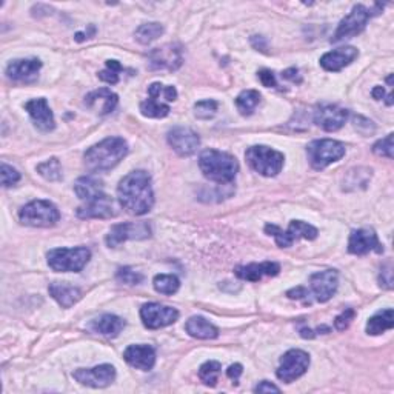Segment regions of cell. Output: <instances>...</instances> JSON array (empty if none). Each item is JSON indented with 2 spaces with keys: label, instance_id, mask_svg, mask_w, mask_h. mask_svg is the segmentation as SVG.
<instances>
[{
  "label": "cell",
  "instance_id": "6da1fadb",
  "mask_svg": "<svg viewBox=\"0 0 394 394\" xmlns=\"http://www.w3.org/2000/svg\"><path fill=\"white\" fill-rule=\"evenodd\" d=\"M117 199L122 208L134 216L150 213L154 205V192L148 172L137 170L123 177L117 186Z\"/></svg>",
  "mask_w": 394,
  "mask_h": 394
},
{
  "label": "cell",
  "instance_id": "7a4b0ae2",
  "mask_svg": "<svg viewBox=\"0 0 394 394\" xmlns=\"http://www.w3.org/2000/svg\"><path fill=\"white\" fill-rule=\"evenodd\" d=\"M127 154L128 143L122 137H107L87 150L84 159L89 171L102 172L113 170Z\"/></svg>",
  "mask_w": 394,
  "mask_h": 394
},
{
  "label": "cell",
  "instance_id": "3957f363",
  "mask_svg": "<svg viewBox=\"0 0 394 394\" xmlns=\"http://www.w3.org/2000/svg\"><path fill=\"white\" fill-rule=\"evenodd\" d=\"M199 167L206 179L217 183L233 182L239 171L236 157L217 150H205L199 157Z\"/></svg>",
  "mask_w": 394,
  "mask_h": 394
},
{
  "label": "cell",
  "instance_id": "277c9868",
  "mask_svg": "<svg viewBox=\"0 0 394 394\" xmlns=\"http://www.w3.org/2000/svg\"><path fill=\"white\" fill-rule=\"evenodd\" d=\"M48 265L57 273H79L91 259V251L85 247L56 248L46 254Z\"/></svg>",
  "mask_w": 394,
  "mask_h": 394
},
{
  "label": "cell",
  "instance_id": "5b68a950",
  "mask_svg": "<svg viewBox=\"0 0 394 394\" xmlns=\"http://www.w3.org/2000/svg\"><path fill=\"white\" fill-rule=\"evenodd\" d=\"M245 159L256 172L265 177L278 176L283 168V161H285L280 151L265 147V145H254L248 148Z\"/></svg>",
  "mask_w": 394,
  "mask_h": 394
},
{
  "label": "cell",
  "instance_id": "8992f818",
  "mask_svg": "<svg viewBox=\"0 0 394 394\" xmlns=\"http://www.w3.org/2000/svg\"><path fill=\"white\" fill-rule=\"evenodd\" d=\"M19 219L24 225L34 228H48L59 222L60 213L50 200H33L19 211Z\"/></svg>",
  "mask_w": 394,
  "mask_h": 394
},
{
  "label": "cell",
  "instance_id": "52a82bcc",
  "mask_svg": "<svg viewBox=\"0 0 394 394\" xmlns=\"http://www.w3.org/2000/svg\"><path fill=\"white\" fill-rule=\"evenodd\" d=\"M307 156L314 170H325L345 156V145L333 139L313 141L307 147Z\"/></svg>",
  "mask_w": 394,
  "mask_h": 394
},
{
  "label": "cell",
  "instance_id": "ba28073f",
  "mask_svg": "<svg viewBox=\"0 0 394 394\" xmlns=\"http://www.w3.org/2000/svg\"><path fill=\"white\" fill-rule=\"evenodd\" d=\"M310 366V355L302 350H289L280 359L276 375L285 384H292L307 373Z\"/></svg>",
  "mask_w": 394,
  "mask_h": 394
},
{
  "label": "cell",
  "instance_id": "9c48e42d",
  "mask_svg": "<svg viewBox=\"0 0 394 394\" xmlns=\"http://www.w3.org/2000/svg\"><path fill=\"white\" fill-rule=\"evenodd\" d=\"M371 16L373 12L368 8H365L364 5H356L355 8L351 10L350 15L347 17H343L342 22L339 24L331 42L337 44L342 42L345 39H351L357 36V34H361L365 30V26L368 24Z\"/></svg>",
  "mask_w": 394,
  "mask_h": 394
},
{
  "label": "cell",
  "instance_id": "30bf717a",
  "mask_svg": "<svg viewBox=\"0 0 394 394\" xmlns=\"http://www.w3.org/2000/svg\"><path fill=\"white\" fill-rule=\"evenodd\" d=\"M141 317L148 330H159L174 323L179 319V311L176 308L161 305V303L150 302L142 307Z\"/></svg>",
  "mask_w": 394,
  "mask_h": 394
},
{
  "label": "cell",
  "instance_id": "8fae6325",
  "mask_svg": "<svg viewBox=\"0 0 394 394\" xmlns=\"http://www.w3.org/2000/svg\"><path fill=\"white\" fill-rule=\"evenodd\" d=\"M73 377L79 384L91 388H105L111 385L116 379V368L113 365L103 364L94 368H79L73 373Z\"/></svg>",
  "mask_w": 394,
  "mask_h": 394
},
{
  "label": "cell",
  "instance_id": "7c38bea8",
  "mask_svg": "<svg viewBox=\"0 0 394 394\" xmlns=\"http://www.w3.org/2000/svg\"><path fill=\"white\" fill-rule=\"evenodd\" d=\"M168 143L179 156H192L200 147V137L191 128L174 127L168 131Z\"/></svg>",
  "mask_w": 394,
  "mask_h": 394
},
{
  "label": "cell",
  "instance_id": "4fadbf2b",
  "mask_svg": "<svg viewBox=\"0 0 394 394\" xmlns=\"http://www.w3.org/2000/svg\"><path fill=\"white\" fill-rule=\"evenodd\" d=\"M150 225L147 222H127L114 225L107 236V245L109 248L119 247L128 239H147L150 238Z\"/></svg>",
  "mask_w": 394,
  "mask_h": 394
},
{
  "label": "cell",
  "instance_id": "5bb4252c",
  "mask_svg": "<svg viewBox=\"0 0 394 394\" xmlns=\"http://www.w3.org/2000/svg\"><path fill=\"white\" fill-rule=\"evenodd\" d=\"M148 65L151 70L174 71L182 65V50L177 45H165L150 53Z\"/></svg>",
  "mask_w": 394,
  "mask_h": 394
},
{
  "label": "cell",
  "instance_id": "9a60e30c",
  "mask_svg": "<svg viewBox=\"0 0 394 394\" xmlns=\"http://www.w3.org/2000/svg\"><path fill=\"white\" fill-rule=\"evenodd\" d=\"M310 285L317 302H328L337 292V271L336 269H325V271L314 273L310 278Z\"/></svg>",
  "mask_w": 394,
  "mask_h": 394
},
{
  "label": "cell",
  "instance_id": "2e32d148",
  "mask_svg": "<svg viewBox=\"0 0 394 394\" xmlns=\"http://www.w3.org/2000/svg\"><path fill=\"white\" fill-rule=\"evenodd\" d=\"M348 119V109L337 105H321L314 111V123L323 131L334 133L341 129Z\"/></svg>",
  "mask_w": 394,
  "mask_h": 394
},
{
  "label": "cell",
  "instance_id": "e0dca14e",
  "mask_svg": "<svg viewBox=\"0 0 394 394\" xmlns=\"http://www.w3.org/2000/svg\"><path fill=\"white\" fill-rule=\"evenodd\" d=\"M78 216L80 219H111L117 216L116 204L111 197L103 192L79 206Z\"/></svg>",
  "mask_w": 394,
  "mask_h": 394
},
{
  "label": "cell",
  "instance_id": "ac0fdd59",
  "mask_svg": "<svg viewBox=\"0 0 394 394\" xmlns=\"http://www.w3.org/2000/svg\"><path fill=\"white\" fill-rule=\"evenodd\" d=\"M348 251L356 256L368 254L370 251L384 253V247L379 242L377 234L370 228H361L351 233L348 240Z\"/></svg>",
  "mask_w": 394,
  "mask_h": 394
},
{
  "label": "cell",
  "instance_id": "d6986e66",
  "mask_svg": "<svg viewBox=\"0 0 394 394\" xmlns=\"http://www.w3.org/2000/svg\"><path fill=\"white\" fill-rule=\"evenodd\" d=\"M25 109L28 111L37 129L44 131V133H50V131H53L54 127H56L54 114L45 98H39V99H33L30 102H26Z\"/></svg>",
  "mask_w": 394,
  "mask_h": 394
},
{
  "label": "cell",
  "instance_id": "ffe728a7",
  "mask_svg": "<svg viewBox=\"0 0 394 394\" xmlns=\"http://www.w3.org/2000/svg\"><path fill=\"white\" fill-rule=\"evenodd\" d=\"M117 102H119V98L117 94L113 93L111 89L108 88H99L96 91H91L89 94H87L85 98V105L87 108L91 109L96 114L99 116H105L114 111V108L117 107Z\"/></svg>",
  "mask_w": 394,
  "mask_h": 394
},
{
  "label": "cell",
  "instance_id": "44dd1931",
  "mask_svg": "<svg viewBox=\"0 0 394 394\" xmlns=\"http://www.w3.org/2000/svg\"><path fill=\"white\" fill-rule=\"evenodd\" d=\"M359 56L357 48L355 46H342L337 50L323 54L321 57V66L327 71H341L342 68L348 66L351 62H355Z\"/></svg>",
  "mask_w": 394,
  "mask_h": 394
},
{
  "label": "cell",
  "instance_id": "7402d4cb",
  "mask_svg": "<svg viewBox=\"0 0 394 394\" xmlns=\"http://www.w3.org/2000/svg\"><path fill=\"white\" fill-rule=\"evenodd\" d=\"M42 68V62L39 59H17L12 60L6 66L8 78L16 82H33Z\"/></svg>",
  "mask_w": 394,
  "mask_h": 394
},
{
  "label": "cell",
  "instance_id": "603a6c76",
  "mask_svg": "<svg viewBox=\"0 0 394 394\" xmlns=\"http://www.w3.org/2000/svg\"><path fill=\"white\" fill-rule=\"evenodd\" d=\"M123 359L134 368L148 371L156 364V351L150 345H129L123 352Z\"/></svg>",
  "mask_w": 394,
  "mask_h": 394
},
{
  "label": "cell",
  "instance_id": "cb8c5ba5",
  "mask_svg": "<svg viewBox=\"0 0 394 394\" xmlns=\"http://www.w3.org/2000/svg\"><path fill=\"white\" fill-rule=\"evenodd\" d=\"M51 297L56 301L62 308H70L75 305L82 299V292L74 285L66 282H53L48 287Z\"/></svg>",
  "mask_w": 394,
  "mask_h": 394
},
{
  "label": "cell",
  "instance_id": "d4e9b609",
  "mask_svg": "<svg viewBox=\"0 0 394 394\" xmlns=\"http://www.w3.org/2000/svg\"><path fill=\"white\" fill-rule=\"evenodd\" d=\"M280 271V265L276 262H262V264H250L236 268V276L242 280L258 282L264 276H278Z\"/></svg>",
  "mask_w": 394,
  "mask_h": 394
},
{
  "label": "cell",
  "instance_id": "484cf974",
  "mask_svg": "<svg viewBox=\"0 0 394 394\" xmlns=\"http://www.w3.org/2000/svg\"><path fill=\"white\" fill-rule=\"evenodd\" d=\"M185 330L191 337L202 339V341H211V339H216L219 336V328L214 327L210 321H206L202 316L190 317L185 325Z\"/></svg>",
  "mask_w": 394,
  "mask_h": 394
},
{
  "label": "cell",
  "instance_id": "4316f807",
  "mask_svg": "<svg viewBox=\"0 0 394 394\" xmlns=\"http://www.w3.org/2000/svg\"><path fill=\"white\" fill-rule=\"evenodd\" d=\"M91 327L96 333H99L102 336L116 337L120 334V331L123 328H125V321L114 314H103L102 317H99V319H96L93 322Z\"/></svg>",
  "mask_w": 394,
  "mask_h": 394
},
{
  "label": "cell",
  "instance_id": "83f0119b",
  "mask_svg": "<svg viewBox=\"0 0 394 394\" xmlns=\"http://www.w3.org/2000/svg\"><path fill=\"white\" fill-rule=\"evenodd\" d=\"M394 327L393 319V310L386 308L384 311H379L373 317H370L366 322V333L371 336H379L385 333L386 330H391Z\"/></svg>",
  "mask_w": 394,
  "mask_h": 394
},
{
  "label": "cell",
  "instance_id": "f1b7e54d",
  "mask_svg": "<svg viewBox=\"0 0 394 394\" xmlns=\"http://www.w3.org/2000/svg\"><path fill=\"white\" fill-rule=\"evenodd\" d=\"M74 191L80 200H84V202H88V200L103 195L102 182L96 181L93 177H80L74 185Z\"/></svg>",
  "mask_w": 394,
  "mask_h": 394
},
{
  "label": "cell",
  "instance_id": "f546056e",
  "mask_svg": "<svg viewBox=\"0 0 394 394\" xmlns=\"http://www.w3.org/2000/svg\"><path fill=\"white\" fill-rule=\"evenodd\" d=\"M260 93L256 89H245L236 98V107L242 116H250L259 105Z\"/></svg>",
  "mask_w": 394,
  "mask_h": 394
},
{
  "label": "cell",
  "instance_id": "4dcf8cb0",
  "mask_svg": "<svg viewBox=\"0 0 394 394\" xmlns=\"http://www.w3.org/2000/svg\"><path fill=\"white\" fill-rule=\"evenodd\" d=\"M288 236L293 242L297 239H307V240H314L317 238V228L313 225H310L307 222H302V220H292L288 226Z\"/></svg>",
  "mask_w": 394,
  "mask_h": 394
},
{
  "label": "cell",
  "instance_id": "1f68e13d",
  "mask_svg": "<svg viewBox=\"0 0 394 394\" xmlns=\"http://www.w3.org/2000/svg\"><path fill=\"white\" fill-rule=\"evenodd\" d=\"M163 34V26L157 22H151V24H143L141 25L139 28L136 30L134 37L139 44L142 45H148L151 42H154L159 37Z\"/></svg>",
  "mask_w": 394,
  "mask_h": 394
},
{
  "label": "cell",
  "instance_id": "d6a6232c",
  "mask_svg": "<svg viewBox=\"0 0 394 394\" xmlns=\"http://www.w3.org/2000/svg\"><path fill=\"white\" fill-rule=\"evenodd\" d=\"M141 113L145 117H151V119H162V117H167L170 114V107L159 99L150 98L141 103Z\"/></svg>",
  "mask_w": 394,
  "mask_h": 394
},
{
  "label": "cell",
  "instance_id": "836d02e7",
  "mask_svg": "<svg viewBox=\"0 0 394 394\" xmlns=\"http://www.w3.org/2000/svg\"><path fill=\"white\" fill-rule=\"evenodd\" d=\"M153 285L157 293L171 296L177 293L179 287H181V282L172 274H157L153 280Z\"/></svg>",
  "mask_w": 394,
  "mask_h": 394
},
{
  "label": "cell",
  "instance_id": "e575fe53",
  "mask_svg": "<svg viewBox=\"0 0 394 394\" xmlns=\"http://www.w3.org/2000/svg\"><path fill=\"white\" fill-rule=\"evenodd\" d=\"M37 172L45 179V181H50V182L60 181L62 165L59 162V159L51 157V159H48V161L37 165Z\"/></svg>",
  "mask_w": 394,
  "mask_h": 394
},
{
  "label": "cell",
  "instance_id": "d590c367",
  "mask_svg": "<svg viewBox=\"0 0 394 394\" xmlns=\"http://www.w3.org/2000/svg\"><path fill=\"white\" fill-rule=\"evenodd\" d=\"M220 371H222V365H220L219 362H216V361L205 362L202 366H200L199 377L205 385L216 386Z\"/></svg>",
  "mask_w": 394,
  "mask_h": 394
},
{
  "label": "cell",
  "instance_id": "8d00e7d4",
  "mask_svg": "<svg viewBox=\"0 0 394 394\" xmlns=\"http://www.w3.org/2000/svg\"><path fill=\"white\" fill-rule=\"evenodd\" d=\"M123 71V66L117 60H107V68L99 73V79L109 85H116L119 82V73Z\"/></svg>",
  "mask_w": 394,
  "mask_h": 394
},
{
  "label": "cell",
  "instance_id": "74e56055",
  "mask_svg": "<svg viewBox=\"0 0 394 394\" xmlns=\"http://www.w3.org/2000/svg\"><path fill=\"white\" fill-rule=\"evenodd\" d=\"M217 102L216 100H211V99H206V100H200L195 105V114L197 119H202V120H208L211 117L216 114L217 111Z\"/></svg>",
  "mask_w": 394,
  "mask_h": 394
},
{
  "label": "cell",
  "instance_id": "f35d334b",
  "mask_svg": "<svg viewBox=\"0 0 394 394\" xmlns=\"http://www.w3.org/2000/svg\"><path fill=\"white\" fill-rule=\"evenodd\" d=\"M265 233L268 234V236H273L276 239V244H278L280 248H288L294 244V242L289 239L287 230L283 231L282 228L276 226V225H267Z\"/></svg>",
  "mask_w": 394,
  "mask_h": 394
},
{
  "label": "cell",
  "instance_id": "ab89813d",
  "mask_svg": "<svg viewBox=\"0 0 394 394\" xmlns=\"http://www.w3.org/2000/svg\"><path fill=\"white\" fill-rule=\"evenodd\" d=\"M117 280L125 283V285H139L143 280V276L139 271H134L133 268L123 267L117 271Z\"/></svg>",
  "mask_w": 394,
  "mask_h": 394
},
{
  "label": "cell",
  "instance_id": "60d3db41",
  "mask_svg": "<svg viewBox=\"0 0 394 394\" xmlns=\"http://www.w3.org/2000/svg\"><path fill=\"white\" fill-rule=\"evenodd\" d=\"M0 177H2V185L5 188H10V186H15L19 181H20V172L10 167V165L2 163V167H0Z\"/></svg>",
  "mask_w": 394,
  "mask_h": 394
},
{
  "label": "cell",
  "instance_id": "b9f144b4",
  "mask_svg": "<svg viewBox=\"0 0 394 394\" xmlns=\"http://www.w3.org/2000/svg\"><path fill=\"white\" fill-rule=\"evenodd\" d=\"M373 153L382 157L393 159V134H388L384 139L377 141L373 145Z\"/></svg>",
  "mask_w": 394,
  "mask_h": 394
},
{
  "label": "cell",
  "instance_id": "7bdbcfd3",
  "mask_svg": "<svg viewBox=\"0 0 394 394\" xmlns=\"http://www.w3.org/2000/svg\"><path fill=\"white\" fill-rule=\"evenodd\" d=\"M355 316H356V311L352 310V308H347L345 311H342L341 314H339L336 317V321H334V327L336 330L339 331H345L348 327H350V323L351 321L355 319Z\"/></svg>",
  "mask_w": 394,
  "mask_h": 394
},
{
  "label": "cell",
  "instance_id": "ee69618b",
  "mask_svg": "<svg viewBox=\"0 0 394 394\" xmlns=\"http://www.w3.org/2000/svg\"><path fill=\"white\" fill-rule=\"evenodd\" d=\"M355 127L357 131H361V133H364V134H371V133H375V129H376L375 123L368 119H365V117H362V116L356 117Z\"/></svg>",
  "mask_w": 394,
  "mask_h": 394
},
{
  "label": "cell",
  "instance_id": "f6af8a7d",
  "mask_svg": "<svg viewBox=\"0 0 394 394\" xmlns=\"http://www.w3.org/2000/svg\"><path fill=\"white\" fill-rule=\"evenodd\" d=\"M380 287H384L386 289L393 288V271H391V265H386L382 268V273H380Z\"/></svg>",
  "mask_w": 394,
  "mask_h": 394
},
{
  "label": "cell",
  "instance_id": "bcb514c9",
  "mask_svg": "<svg viewBox=\"0 0 394 394\" xmlns=\"http://www.w3.org/2000/svg\"><path fill=\"white\" fill-rule=\"evenodd\" d=\"M258 78L262 82V85L267 87V88H274L276 85H278V82H276V78H274L273 71H269V70L259 71Z\"/></svg>",
  "mask_w": 394,
  "mask_h": 394
},
{
  "label": "cell",
  "instance_id": "7dc6e473",
  "mask_svg": "<svg viewBox=\"0 0 394 394\" xmlns=\"http://www.w3.org/2000/svg\"><path fill=\"white\" fill-rule=\"evenodd\" d=\"M287 296L289 297V299H296V301H305L307 303H310L308 301V289L307 288H303V287H297V288H293V289H289V292L287 293Z\"/></svg>",
  "mask_w": 394,
  "mask_h": 394
},
{
  "label": "cell",
  "instance_id": "c3c4849f",
  "mask_svg": "<svg viewBox=\"0 0 394 394\" xmlns=\"http://www.w3.org/2000/svg\"><path fill=\"white\" fill-rule=\"evenodd\" d=\"M242 373H244V366H242L240 364H234V365L230 366V368L226 370V376L230 377L233 382L238 385V380L242 376Z\"/></svg>",
  "mask_w": 394,
  "mask_h": 394
},
{
  "label": "cell",
  "instance_id": "681fc988",
  "mask_svg": "<svg viewBox=\"0 0 394 394\" xmlns=\"http://www.w3.org/2000/svg\"><path fill=\"white\" fill-rule=\"evenodd\" d=\"M271 391L279 393L280 388L279 386H276L274 384L268 382V380H262V382L254 388V393H271Z\"/></svg>",
  "mask_w": 394,
  "mask_h": 394
},
{
  "label": "cell",
  "instance_id": "f907efd6",
  "mask_svg": "<svg viewBox=\"0 0 394 394\" xmlns=\"http://www.w3.org/2000/svg\"><path fill=\"white\" fill-rule=\"evenodd\" d=\"M282 78L287 79V80H292L294 84H301L302 79L299 75V70L297 68H289V70H285L282 73Z\"/></svg>",
  "mask_w": 394,
  "mask_h": 394
},
{
  "label": "cell",
  "instance_id": "816d5d0a",
  "mask_svg": "<svg viewBox=\"0 0 394 394\" xmlns=\"http://www.w3.org/2000/svg\"><path fill=\"white\" fill-rule=\"evenodd\" d=\"M371 94H373V98H375L376 100H380V99L385 98V91H384L382 87H376V88L371 91Z\"/></svg>",
  "mask_w": 394,
  "mask_h": 394
}]
</instances>
